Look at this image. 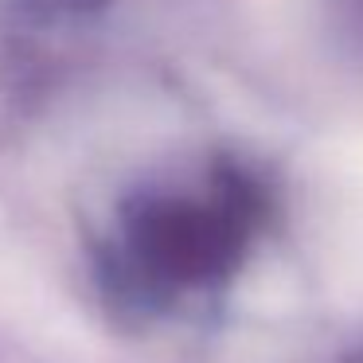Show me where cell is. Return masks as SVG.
Returning a JSON list of instances; mask_svg holds the SVG:
<instances>
[{
    "label": "cell",
    "mask_w": 363,
    "mask_h": 363,
    "mask_svg": "<svg viewBox=\"0 0 363 363\" xmlns=\"http://www.w3.org/2000/svg\"><path fill=\"white\" fill-rule=\"evenodd\" d=\"M242 242L246 207L238 196L215 203H157L129 227L125 266L141 293H172L223 277Z\"/></svg>",
    "instance_id": "1"
}]
</instances>
